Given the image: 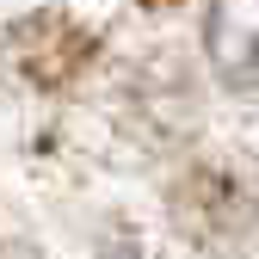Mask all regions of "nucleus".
Returning <instances> with one entry per match:
<instances>
[{
	"instance_id": "obj_1",
	"label": "nucleus",
	"mask_w": 259,
	"mask_h": 259,
	"mask_svg": "<svg viewBox=\"0 0 259 259\" xmlns=\"http://www.w3.org/2000/svg\"><path fill=\"white\" fill-rule=\"evenodd\" d=\"M210 62L235 93H259V0H210Z\"/></svg>"
}]
</instances>
